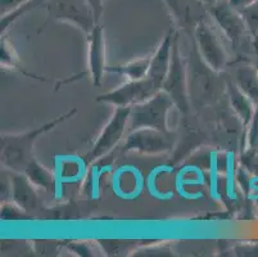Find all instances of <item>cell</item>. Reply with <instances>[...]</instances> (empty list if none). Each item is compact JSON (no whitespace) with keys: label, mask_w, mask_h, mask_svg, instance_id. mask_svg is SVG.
Returning a JSON list of instances; mask_svg holds the SVG:
<instances>
[{"label":"cell","mask_w":258,"mask_h":257,"mask_svg":"<svg viewBox=\"0 0 258 257\" xmlns=\"http://www.w3.org/2000/svg\"><path fill=\"white\" fill-rule=\"evenodd\" d=\"M145 185L144 176L138 167L125 165L117 169L113 175V192L122 199H135Z\"/></svg>","instance_id":"cell-12"},{"label":"cell","mask_w":258,"mask_h":257,"mask_svg":"<svg viewBox=\"0 0 258 257\" xmlns=\"http://www.w3.org/2000/svg\"><path fill=\"white\" fill-rule=\"evenodd\" d=\"M253 52L255 53V56H258V35L253 36Z\"/></svg>","instance_id":"cell-30"},{"label":"cell","mask_w":258,"mask_h":257,"mask_svg":"<svg viewBox=\"0 0 258 257\" xmlns=\"http://www.w3.org/2000/svg\"><path fill=\"white\" fill-rule=\"evenodd\" d=\"M235 252L239 256H258V242L252 244H240L235 247Z\"/></svg>","instance_id":"cell-26"},{"label":"cell","mask_w":258,"mask_h":257,"mask_svg":"<svg viewBox=\"0 0 258 257\" xmlns=\"http://www.w3.org/2000/svg\"><path fill=\"white\" fill-rule=\"evenodd\" d=\"M175 135L172 131L166 133L151 127H140L126 134L121 149L147 156H161L172 150Z\"/></svg>","instance_id":"cell-8"},{"label":"cell","mask_w":258,"mask_h":257,"mask_svg":"<svg viewBox=\"0 0 258 257\" xmlns=\"http://www.w3.org/2000/svg\"><path fill=\"white\" fill-rule=\"evenodd\" d=\"M162 90H165L175 103L176 108L186 115L190 110L189 98V81H187V70L182 60L181 50H180L179 35L176 34L171 52V60L168 71L166 74L165 81Z\"/></svg>","instance_id":"cell-5"},{"label":"cell","mask_w":258,"mask_h":257,"mask_svg":"<svg viewBox=\"0 0 258 257\" xmlns=\"http://www.w3.org/2000/svg\"><path fill=\"white\" fill-rule=\"evenodd\" d=\"M229 2L231 3V6L234 8H236L238 11H241V9L247 8V7H249L250 4H253L257 0H229Z\"/></svg>","instance_id":"cell-29"},{"label":"cell","mask_w":258,"mask_h":257,"mask_svg":"<svg viewBox=\"0 0 258 257\" xmlns=\"http://www.w3.org/2000/svg\"><path fill=\"white\" fill-rule=\"evenodd\" d=\"M9 171L12 183V199L25 211L32 212L37 207V193L36 187L31 183L25 174Z\"/></svg>","instance_id":"cell-13"},{"label":"cell","mask_w":258,"mask_h":257,"mask_svg":"<svg viewBox=\"0 0 258 257\" xmlns=\"http://www.w3.org/2000/svg\"><path fill=\"white\" fill-rule=\"evenodd\" d=\"M151 61L152 56L143 57V58H138V60L125 63V65L107 67V72L122 75V76L127 77L128 80H140L147 76L148 72H149Z\"/></svg>","instance_id":"cell-17"},{"label":"cell","mask_w":258,"mask_h":257,"mask_svg":"<svg viewBox=\"0 0 258 257\" xmlns=\"http://www.w3.org/2000/svg\"><path fill=\"white\" fill-rule=\"evenodd\" d=\"M172 249L170 244L159 243L157 246L144 247L142 246L139 249H135L133 256H172Z\"/></svg>","instance_id":"cell-25"},{"label":"cell","mask_w":258,"mask_h":257,"mask_svg":"<svg viewBox=\"0 0 258 257\" xmlns=\"http://www.w3.org/2000/svg\"><path fill=\"white\" fill-rule=\"evenodd\" d=\"M170 12L176 30L194 37L199 25L210 17L208 7L202 0H161Z\"/></svg>","instance_id":"cell-9"},{"label":"cell","mask_w":258,"mask_h":257,"mask_svg":"<svg viewBox=\"0 0 258 257\" xmlns=\"http://www.w3.org/2000/svg\"><path fill=\"white\" fill-rule=\"evenodd\" d=\"M202 2H205L206 4H210V3H212L213 0H202Z\"/></svg>","instance_id":"cell-32"},{"label":"cell","mask_w":258,"mask_h":257,"mask_svg":"<svg viewBox=\"0 0 258 257\" xmlns=\"http://www.w3.org/2000/svg\"><path fill=\"white\" fill-rule=\"evenodd\" d=\"M253 67L255 68V71H257V74H258V56H257V60H255L254 63H253Z\"/></svg>","instance_id":"cell-31"},{"label":"cell","mask_w":258,"mask_h":257,"mask_svg":"<svg viewBox=\"0 0 258 257\" xmlns=\"http://www.w3.org/2000/svg\"><path fill=\"white\" fill-rule=\"evenodd\" d=\"M239 12H240L241 16H243L250 35H252V36L258 35V0L254 2L253 4H250L249 7L241 9V11Z\"/></svg>","instance_id":"cell-23"},{"label":"cell","mask_w":258,"mask_h":257,"mask_svg":"<svg viewBox=\"0 0 258 257\" xmlns=\"http://www.w3.org/2000/svg\"><path fill=\"white\" fill-rule=\"evenodd\" d=\"M0 218L3 221H29L32 220L30 212L25 211L22 207L16 204L13 201L3 202L0 207Z\"/></svg>","instance_id":"cell-20"},{"label":"cell","mask_w":258,"mask_h":257,"mask_svg":"<svg viewBox=\"0 0 258 257\" xmlns=\"http://www.w3.org/2000/svg\"><path fill=\"white\" fill-rule=\"evenodd\" d=\"M89 52H88V68L91 82L95 88H99L103 82L104 72H107L105 66V41L104 30L98 23L93 31L88 35Z\"/></svg>","instance_id":"cell-11"},{"label":"cell","mask_w":258,"mask_h":257,"mask_svg":"<svg viewBox=\"0 0 258 257\" xmlns=\"http://www.w3.org/2000/svg\"><path fill=\"white\" fill-rule=\"evenodd\" d=\"M27 2H30V0H0V13L3 16V14L11 12L12 9H15L16 7L27 3Z\"/></svg>","instance_id":"cell-27"},{"label":"cell","mask_w":258,"mask_h":257,"mask_svg":"<svg viewBox=\"0 0 258 257\" xmlns=\"http://www.w3.org/2000/svg\"><path fill=\"white\" fill-rule=\"evenodd\" d=\"M44 7L51 20L71 23L86 36L99 23L88 0H46Z\"/></svg>","instance_id":"cell-6"},{"label":"cell","mask_w":258,"mask_h":257,"mask_svg":"<svg viewBox=\"0 0 258 257\" xmlns=\"http://www.w3.org/2000/svg\"><path fill=\"white\" fill-rule=\"evenodd\" d=\"M23 174L31 180L35 187L43 188L45 190H53L58 180L55 173H51L50 170L43 166L36 159L27 166Z\"/></svg>","instance_id":"cell-16"},{"label":"cell","mask_w":258,"mask_h":257,"mask_svg":"<svg viewBox=\"0 0 258 257\" xmlns=\"http://www.w3.org/2000/svg\"><path fill=\"white\" fill-rule=\"evenodd\" d=\"M130 112L131 107H116L109 121L103 127L102 133L91 147L90 152L86 155L85 160L88 165L113 152L122 138L128 133Z\"/></svg>","instance_id":"cell-7"},{"label":"cell","mask_w":258,"mask_h":257,"mask_svg":"<svg viewBox=\"0 0 258 257\" xmlns=\"http://www.w3.org/2000/svg\"><path fill=\"white\" fill-rule=\"evenodd\" d=\"M210 17L219 26L234 49L243 48L247 40H253L243 16L229 0H213L207 4Z\"/></svg>","instance_id":"cell-4"},{"label":"cell","mask_w":258,"mask_h":257,"mask_svg":"<svg viewBox=\"0 0 258 257\" xmlns=\"http://www.w3.org/2000/svg\"><path fill=\"white\" fill-rule=\"evenodd\" d=\"M88 2L90 3L91 8H93L95 18L99 22L103 16V12H104V0H88Z\"/></svg>","instance_id":"cell-28"},{"label":"cell","mask_w":258,"mask_h":257,"mask_svg":"<svg viewBox=\"0 0 258 257\" xmlns=\"http://www.w3.org/2000/svg\"><path fill=\"white\" fill-rule=\"evenodd\" d=\"M77 113L76 108H71L55 119L41 126L21 134H2L0 141V160L4 169L23 174L30 164L35 160V144L37 139L54 130L58 125L71 119Z\"/></svg>","instance_id":"cell-1"},{"label":"cell","mask_w":258,"mask_h":257,"mask_svg":"<svg viewBox=\"0 0 258 257\" xmlns=\"http://www.w3.org/2000/svg\"><path fill=\"white\" fill-rule=\"evenodd\" d=\"M176 107L171 96L165 90H161L143 103L131 107L128 131L140 127H151L161 131H171L168 127L170 111Z\"/></svg>","instance_id":"cell-2"},{"label":"cell","mask_w":258,"mask_h":257,"mask_svg":"<svg viewBox=\"0 0 258 257\" xmlns=\"http://www.w3.org/2000/svg\"><path fill=\"white\" fill-rule=\"evenodd\" d=\"M0 61H2V66L12 68L17 67L18 62H20L15 48L3 36H2V42H0Z\"/></svg>","instance_id":"cell-21"},{"label":"cell","mask_w":258,"mask_h":257,"mask_svg":"<svg viewBox=\"0 0 258 257\" xmlns=\"http://www.w3.org/2000/svg\"><path fill=\"white\" fill-rule=\"evenodd\" d=\"M235 82L258 107V74L253 67H241L236 71Z\"/></svg>","instance_id":"cell-18"},{"label":"cell","mask_w":258,"mask_h":257,"mask_svg":"<svg viewBox=\"0 0 258 257\" xmlns=\"http://www.w3.org/2000/svg\"><path fill=\"white\" fill-rule=\"evenodd\" d=\"M194 40L197 50L203 62L219 74L224 71L229 63V57L220 37L207 22L198 26L194 34Z\"/></svg>","instance_id":"cell-10"},{"label":"cell","mask_w":258,"mask_h":257,"mask_svg":"<svg viewBox=\"0 0 258 257\" xmlns=\"http://www.w3.org/2000/svg\"><path fill=\"white\" fill-rule=\"evenodd\" d=\"M113 157L112 153L104 156L102 159L94 161L90 164L88 171L84 178V193L88 194L90 198H98L100 194V183L102 178L112 169L113 165Z\"/></svg>","instance_id":"cell-15"},{"label":"cell","mask_w":258,"mask_h":257,"mask_svg":"<svg viewBox=\"0 0 258 257\" xmlns=\"http://www.w3.org/2000/svg\"><path fill=\"white\" fill-rule=\"evenodd\" d=\"M45 2L46 0H30L27 3L21 4V6L16 7L15 9H12L11 12H8V13L3 14V16H2V22H0V34H2V36L6 34L7 30H8L18 18H21L22 16H25L26 13L31 12L32 9L37 8L39 6H44Z\"/></svg>","instance_id":"cell-19"},{"label":"cell","mask_w":258,"mask_h":257,"mask_svg":"<svg viewBox=\"0 0 258 257\" xmlns=\"http://www.w3.org/2000/svg\"><path fill=\"white\" fill-rule=\"evenodd\" d=\"M66 247L74 253L79 254V256H85V257H93V256H99L100 253H97L95 247L91 243L90 240H76V242H70L66 244Z\"/></svg>","instance_id":"cell-24"},{"label":"cell","mask_w":258,"mask_h":257,"mask_svg":"<svg viewBox=\"0 0 258 257\" xmlns=\"http://www.w3.org/2000/svg\"><path fill=\"white\" fill-rule=\"evenodd\" d=\"M102 246L104 254H119L121 252L128 251L127 246H135L137 240H98Z\"/></svg>","instance_id":"cell-22"},{"label":"cell","mask_w":258,"mask_h":257,"mask_svg":"<svg viewBox=\"0 0 258 257\" xmlns=\"http://www.w3.org/2000/svg\"><path fill=\"white\" fill-rule=\"evenodd\" d=\"M163 80L148 74L140 80H128L118 88L97 96V102L107 103L114 107H133L143 103L162 90Z\"/></svg>","instance_id":"cell-3"},{"label":"cell","mask_w":258,"mask_h":257,"mask_svg":"<svg viewBox=\"0 0 258 257\" xmlns=\"http://www.w3.org/2000/svg\"><path fill=\"white\" fill-rule=\"evenodd\" d=\"M225 85H226V91L227 96H229L230 106H231L233 111L235 112L236 116H238L243 130L245 131L247 127L249 126L253 116H254V103L250 100V98L247 94L239 88L235 81H233V80H226Z\"/></svg>","instance_id":"cell-14"}]
</instances>
